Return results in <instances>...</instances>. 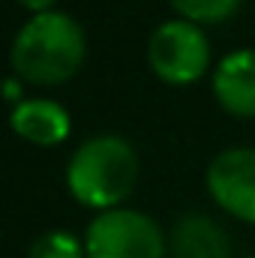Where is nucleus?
<instances>
[{
  "label": "nucleus",
  "instance_id": "nucleus-12",
  "mask_svg": "<svg viewBox=\"0 0 255 258\" xmlns=\"http://www.w3.org/2000/svg\"><path fill=\"white\" fill-rule=\"evenodd\" d=\"M24 9H33V15H39V12H51V6H54V0H18Z\"/></svg>",
  "mask_w": 255,
  "mask_h": 258
},
{
  "label": "nucleus",
  "instance_id": "nucleus-5",
  "mask_svg": "<svg viewBox=\"0 0 255 258\" xmlns=\"http://www.w3.org/2000/svg\"><path fill=\"white\" fill-rule=\"evenodd\" d=\"M207 192L231 216L255 222V147H228L207 165Z\"/></svg>",
  "mask_w": 255,
  "mask_h": 258
},
{
  "label": "nucleus",
  "instance_id": "nucleus-10",
  "mask_svg": "<svg viewBox=\"0 0 255 258\" xmlns=\"http://www.w3.org/2000/svg\"><path fill=\"white\" fill-rule=\"evenodd\" d=\"M27 258H87L81 240L69 231H45L33 246Z\"/></svg>",
  "mask_w": 255,
  "mask_h": 258
},
{
  "label": "nucleus",
  "instance_id": "nucleus-7",
  "mask_svg": "<svg viewBox=\"0 0 255 258\" xmlns=\"http://www.w3.org/2000/svg\"><path fill=\"white\" fill-rule=\"evenodd\" d=\"M9 120H12L15 135L42 147L60 144L69 135V114L54 99H21L18 105H12Z\"/></svg>",
  "mask_w": 255,
  "mask_h": 258
},
{
  "label": "nucleus",
  "instance_id": "nucleus-9",
  "mask_svg": "<svg viewBox=\"0 0 255 258\" xmlns=\"http://www.w3.org/2000/svg\"><path fill=\"white\" fill-rule=\"evenodd\" d=\"M180 18L195 21V24H216V21H225L228 15L237 12L240 0H168Z\"/></svg>",
  "mask_w": 255,
  "mask_h": 258
},
{
  "label": "nucleus",
  "instance_id": "nucleus-3",
  "mask_svg": "<svg viewBox=\"0 0 255 258\" xmlns=\"http://www.w3.org/2000/svg\"><path fill=\"white\" fill-rule=\"evenodd\" d=\"M84 252L87 258H165V234L156 219L114 207L87 225Z\"/></svg>",
  "mask_w": 255,
  "mask_h": 258
},
{
  "label": "nucleus",
  "instance_id": "nucleus-11",
  "mask_svg": "<svg viewBox=\"0 0 255 258\" xmlns=\"http://www.w3.org/2000/svg\"><path fill=\"white\" fill-rule=\"evenodd\" d=\"M3 93H6V99H9L12 105H18V102L24 99V96H21V78H6Z\"/></svg>",
  "mask_w": 255,
  "mask_h": 258
},
{
  "label": "nucleus",
  "instance_id": "nucleus-13",
  "mask_svg": "<svg viewBox=\"0 0 255 258\" xmlns=\"http://www.w3.org/2000/svg\"><path fill=\"white\" fill-rule=\"evenodd\" d=\"M249 258H255V255H249Z\"/></svg>",
  "mask_w": 255,
  "mask_h": 258
},
{
  "label": "nucleus",
  "instance_id": "nucleus-2",
  "mask_svg": "<svg viewBox=\"0 0 255 258\" xmlns=\"http://www.w3.org/2000/svg\"><path fill=\"white\" fill-rule=\"evenodd\" d=\"M138 156L120 135L87 138L66 165V186L84 207L114 210L135 186Z\"/></svg>",
  "mask_w": 255,
  "mask_h": 258
},
{
  "label": "nucleus",
  "instance_id": "nucleus-1",
  "mask_svg": "<svg viewBox=\"0 0 255 258\" xmlns=\"http://www.w3.org/2000/svg\"><path fill=\"white\" fill-rule=\"evenodd\" d=\"M87 54L81 24L66 12H39L12 39V69L30 84H63Z\"/></svg>",
  "mask_w": 255,
  "mask_h": 258
},
{
  "label": "nucleus",
  "instance_id": "nucleus-8",
  "mask_svg": "<svg viewBox=\"0 0 255 258\" xmlns=\"http://www.w3.org/2000/svg\"><path fill=\"white\" fill-rule=\"evenodd\" d=\"M171 252L174 258H228V237L213 219L186 213L171 228Z\"/></svg>",
  "mask_w": 255,
  "mask_h": 258
},
{
  "label": "nucleus",
  "instance_id": "nucleus-6",
  "mask_svg": "<svg viewBox=\"0 0 255 258\" xmlns=\"http://www.w3.org/2000/svg\"><path fill=\"white\" fill-rule=\"evenodd\" d=\"M213 96L225 111L255 117V48H237L216 63Z\"/></svg>",
  "mask_w": 255,
  "mask_h": 258
},
{
  "label": "nucleus",
  "instance_id": "nucleus-4",
  "mask_svg": "<svg viewBox=\"0 0 255 258\" xmlns=\"http://www.w3.org/2000/svg\"><path fill=\"white\" fill-rule=\"evenodd\" d=\"M150 69L168 84H192L210 66V42L201 24L186 18L162 21L147 39Z\"/></svg>",
  "mask_w": 255,
  "mask_h": 258
}]
</instances>
